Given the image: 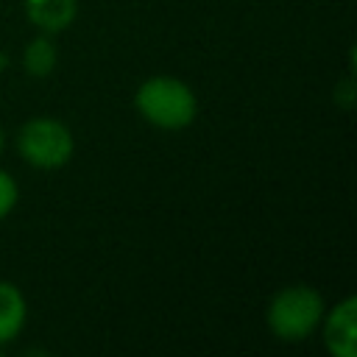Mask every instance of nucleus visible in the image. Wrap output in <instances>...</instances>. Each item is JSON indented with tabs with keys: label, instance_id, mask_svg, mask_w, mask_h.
Listing matches in <instances>:
<instances>
[{
	"label": "nucleus",
	"instance_id": "nucleus-1",
	"mask_svg": "<svg viewBox=\"0 0 357 357\" xmlns=\"http://www.w3.org/2000/svg\"><path fill=\"white\" fill-rule=\"evenodd\" d=\"M134 109L153 128L181 131L198 117V95L176 75H151L134 89Z\"/></svg>",
	"mask_w": 357,
	"mask_h": 357
},
{
	"label": "nucleus",
	"instance_id": "nucleus-2",
	"mask_svg": "<svg viewBox=\"0 0 357 357\" xmlns=\"http://www.w3.org/2000/svg\"><path fill=\"white\" fill-rule=\"evenodd\" d=\"M324 310H326L324 296L312 284L296 282V284L279 287L271 296V301L265 307V324L276 340L301 343L318 329Z\"/></svg>",
	"mask_w": 357,
	"mask_h": 357
},
{
	"label": "nucleus",
	"instance_id": "nucleus-3",
	"mask_svg": "<svg viewBox=\"0 0 357 357\" xmlns=\"http://www.w3.org/2000/svg\"><path fill=\"white\" fill-rule=\"evenodd\" d=\"M14 145H17V153L22 156V162L36 170H59L75 153V137H73L70 126L64 120L47 117V114L28 117L17 128Z\"/></svg>",
	"mask_w": 357,
	"mask_h": 357
},
{
	"label": "nucleus",
	"instance_id": "nucleus-4",
	"mask_svg": "<svg viewBox=\"0 0 357 357\" xmlns=\"http://www.w3.org/2000/svg\"><path fill=\"white\" fill-rule=\"evenodd\" d=\"M318 329L332 357H354L357 354V298L346 296L335 307L324 310Z\"/></svg>",
	"mask_w": 357,
	"mask_h": 357
},
{
	"label": "nucleus",
	"instance_id": "nucleus-5",
	"mask_svg": "<svg viewBox=\"0 0 357 357\" xmlns=\"http://www.w3.org/2000/svg\"><path fill=\"white\" fill-rule=\"evenodd\" d=\"M28 22L39 33H61L78 17V0H22Z\"/></svg>",
	"mask_w": 357,
	"mask_h": 357
},
{
	"label": "nucleus",
	"instance_id": "nucleus-6",
	"mask_svg": "<svg viewBox=\"0 0 357 357\" xmlns=\"http://www.w3.org/2000/svg\"><path fill=\"white\" fill-rule=\"evenodd\" d=\"M28 324V301L25 293L8 282L0 279V346L14 343Z\"/></svg>",
	"mask_w": 357,
	"mask_h": 357
},
{
	"label": "nucleus",
	"instance_id": "nucleus-7",
	"mask_svg": "<svg viewBox=\"0 0 357 357\" xmlns=\"http://www.w3.org/2000/svg\"><path fill=\"white\" fill-rule=\"evenodd\" d=\"M59 64V50L50 33H36L25 47H22V70L33 78H47Z\"/></svg>",
	"mask_w": 357,
	"mask_h": 357
},
{
	"label": "nucleus",
	"instance_id": "nucleus-8",
	"mask_svg": "<svg viewBox=\"0 0 357 357\" xmlns=\"http://www.w3.org/2000/svg\"><path fill=\"white\" fill-rule=\"evenodd\" d=\"M17 201H20V184H17V178L8 170L0 167V220L14 212Z\"/></svg>",
	"mask_w": 357,
	"mask_h": 357
},
{
	"label": "nucleus",
	"instance_id": "nucleus-9",
	"mask_svg": "<svg viewBox=\"0 0 357 357\" xmlns=\"http://www.w3.org/2000/svg\"><path fill=\"white\" fill-rule=\"evenodd\" d=\"M3 145H6V131H3V126H0V151H3Z\"/></svg>",
	"mask_w": 357,
	"mask_h": 357
}]
</instances>
